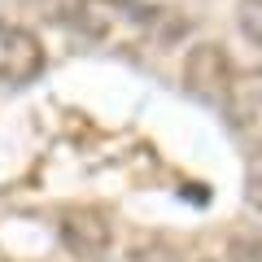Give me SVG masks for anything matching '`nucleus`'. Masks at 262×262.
<instances>
[{
	"mask_svg": "<svg viewBox=\"0 0 262 262\" xmlns=\"http://www.w3.org/2000/svg\"><path fill=\"white\" fill-rule=\"evenodd\" d=\"M39 44L27 35V31L0 22V79L5 83H27L31 75L39 70Z\"/></svg>",
	"mask_w": 262,
	"mask_h": 262,
	"instance_id": "f257e3e1",
	"label": "nucleus"
}]
</instances>
